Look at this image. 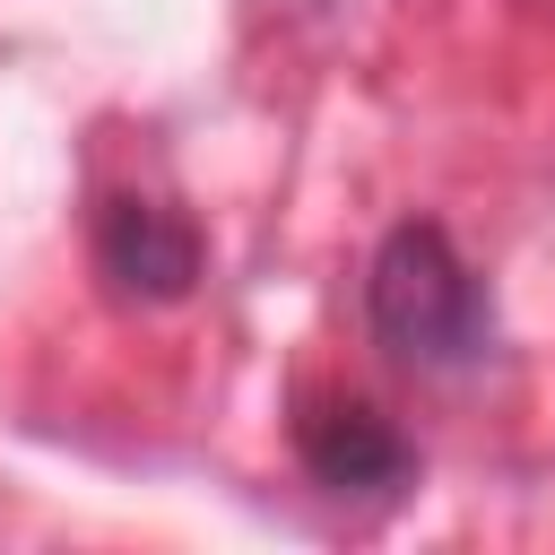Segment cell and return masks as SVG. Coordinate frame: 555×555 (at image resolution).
Here are the masks:
<instances>
[{"instance_id": "1", "label": "cell", "mask_w": 555, "mask_h": 555, "mask_svg": "<svg viewBox=\"0 0 555 555\" xmlns=\"http://www.w3.org/2000/svg\"><path fill=\"white\" fill-rule=\"evenodd\" d=\"M364 330L399 373L460 382L494 356V286L451 243L442 217H399L364 260Z\"/></svg>"}, {"instance_id": "2", "label": "cell", "mask_w": 555, "mask_h": 555, "mask_svg": "<svg viewBox=\"0 0 555 555\" xmlns=\"http://www.w3.org/2000/svg\"><path fill=\"white\" fill-rule=\"evenodd\" d=\"M286 442H295V468L330 503H399L425 468L416 442L373 399H347V390H304L295 416H286Z\"/></svg>"}, {"instance_id": "3", "label": "cell", "mask_w": 555, "mask_h": 555, "mask_svg": "<svg viewBox=\"0 0 555 555\" xmlns=\"http://www.w3.org/2000/svg\"><path fill=\"white\" fill-rule=\"evenodd\" d=\"M87 251H95L104 295H113V304H139V312L182 304V295L199 286V269H208L199 225H191L173 199H147V191H113V199L95 208Z\"/></svg>"}]
</instances>
